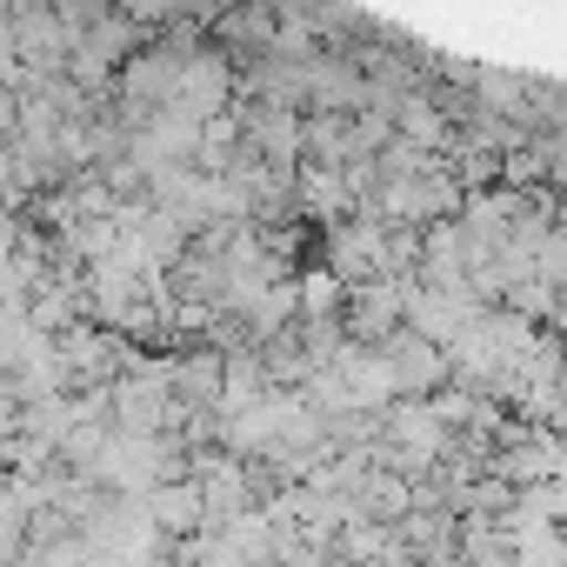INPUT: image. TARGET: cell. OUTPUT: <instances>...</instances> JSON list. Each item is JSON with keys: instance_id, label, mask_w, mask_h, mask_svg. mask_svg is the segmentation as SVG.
<instances>
[{"instance_id": "obj_1", "label": "cell", "mask_w": 567, "mask_h": 567, "mask_svg": "<svg viewBox=\"0 0 567 567\" xmlns=\"http://www.w3.org/2000/svg\"><path fill=\"white\" fill-rule=\"evenodd\" d=\"M388 368H394V381H401V388H421V381L434 388V381H441V354H434V348H394V354H388Z\"/></svg>"}]
</instances>
